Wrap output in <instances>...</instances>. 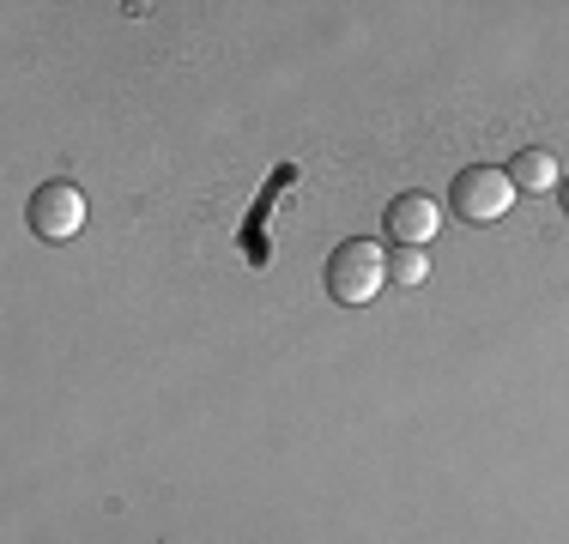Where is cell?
<instances>
[{
    "instance_id": "cell-1",
    "label": "cell",
    "mask_w": 569,
    "mask_h": 544,
    "mask_svg": "<svg viewBox=\"0 0 569 544\" xmlns=\"http://www.w3.org/2000/svg\"><path fill=\"white\" fill-rule=\"evenodd\" d=\"M388 284V254L376 249L370 236H351L328 254V296L346 309H363L376 303V291Z\"/></svg>"
},
{
    "instance_id": "cell-2",
    "label": "cell",
    "mask_w": 569,
    "mask_h": 544,
    "mask_svg": "<svg viewBox=\"0 0 569 544\" xmlns=\"http://www.w3.org/2000/svg\"><path fill=\"white\" fill-rule=\"evenodd\" d=\"M449 206L467 218V224H491V218H503L515 206V182L509 170H491V163H472V170L455 175V194Z\"/></svg>"
},
{
    "instance_id": "cell-3",
    "label": "cell",
    "mask_w": 569,
    "mask_h": 544,
    "mask_svg": "<svg viewBox=\"0 0 569 544\" xmlns=\"http://www.w3.org/2000/svg\"><path fill=\"white\" fill-rule=\"evenodd\" d=\"M24 218H31V230L43 242H67L86 230V194L73 182H43L31 194V206H24Z\"/></svg>"
},
{
    "instance_id": "cell-4",
    "label": "cell",
    "mask_w": 569,
    "mask_h": 544,
    "mask_svg": "<svg viewBox=\"0 0 569 544\" xmlns=\"http://www.w3.org/2000/svg\"><path fill=\"white\" fill-rule=\"evenodd\" d=\"M442 230V206L430 194H400L388 200V236L400 242V249H430Z\"/></svg>"
},
{
    "instance_id": "cell-5",
    "label": "cell",
    "mask_w": 569,
    "mask_h": 544,
    "mask_svg": "<svg viewBox=\"0 0 569 544\" xmlns=\"http://www.w3.org/2000/svg\"><path fill=\"white\" fill-rule=\"evenodd\" d=\"M509 182H515V194H551V188L563 182V170H558V158H551V152H539V145H533V152H521L509 163Z\"/></svg>"
},
{
    "instance_id": "cell-6",
    "label": "cell",
    "mask_w": 569,
    "mask_h": 544,
    "mask_svg": "<svg viewBox=\"0 0 569 544\" xmlns=\"http://www.w3.org/2000/svg\"><path fill=\"white\" fill-rule=\"evenodd\" d=\"M425 279H430V254H425V249H400V254H388V284H406V291H418Z\"/></svg>"
},
{
    "instance_id": "cell-7",
    "label": "cell",
    "mask_w": 569,
    "mask_h": 544,
    "mask_svg": "<svg viewBox=\"0 0 569 544\" xmlns=\"http://www.w3.org/2000/svg\"><path fill=\"white\" fill-rule=\"evenodd\" d=\"M563 206H569V182H563Z\"/></svg>"
}]
</instances>
